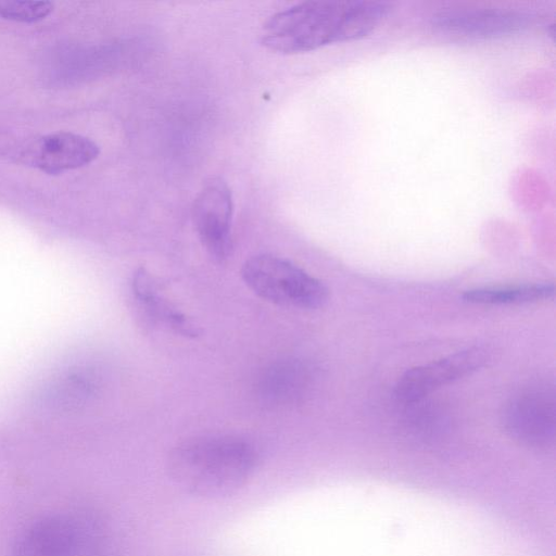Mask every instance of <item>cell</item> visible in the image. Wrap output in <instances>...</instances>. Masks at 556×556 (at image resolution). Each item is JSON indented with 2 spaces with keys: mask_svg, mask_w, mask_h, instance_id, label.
Returning a JSON list of instances; mask_svg holds the SVG:
<instances>
[{
  "mask_svg": "<svg viewBox=\"0 0 556 556\" xmlns=\"http://www.w3.org/2000/svg\"><path fill=\"white\" fill-rule=\"evenodd\" d=\"M383 1H305L271 15L262 43L279 53H301L363 38L386 18Z\"/></svg>",
  "mask_w": 556,
  "mask_h": 556,
  "instance_id": "6da1fadb",
  "label": "cell"
},
{
  "mask_svg": "<svg viewBox=\"0 0 556 556\" xmlns=\"http://www.w3.org/2000/svg\"><path fill=\"white\" fill-rule=\"evenodd\" d=\"M254 446L232 435L188 439L173 448L167 460L170 479L187 494L220 498L241 489L254 473Z\"/></svg>",
  "mask_w": 556,
  "mask_h": 556,
  "instance_id": "7a4b0ae2",
  "label": "cell"
},
{
  "mask_svg": "<svg viewBox=\"0 0 556 556\" xmlns=\"http://www.w3.org/2000/svg\"><path fill=\"white\" fill-rule=\"evenodd\" d=\"M247 286L260 298L285 307L313 309L323 306L329 290L323 281L283 257L258 254L241 269Z\"/></svg>",
  "mask_w": 556,
  "mask_h": 556,
  "instance_id": "3957f363",
  "label": "cell"
},
{
  "mask_svg": "<svg viewBox=\"0 0 556 556\" xmlns=\"http://www.w3.org/2000/svg\"><path fill=\"white\" fill-rule=\"evenodd\" d=\"M103 547V527L94 517L51 515L16 536L12 556H101Z\"/></svg>",
  "mask_w": 556,
  "mask_h": 556,
  "instance_id": "277c9868",
  "label": "cell"
},
{
  "mask_svg": "<svg viewBox=\"0 0 556 556\" xmlns=\"http://www.w3.org/2000/svg\"><path fill=\"white\" fill-rule=\"evenodd\" d=\"M506 431L531 447H546L555 438V395L553 388L532 386L507 403L503 413Z\"/></svg>",
  "mask_w": 556,
  "mask_h": 556,
  "instance_id": "5b68a950",
  "label": "cell"
},
{
  "mask_svg": "<svg viewBox=\"0 0 556 556\" xmlns=\"http://www.w3.org/2000/svg\"><path fill=\"white\" fill-rule=\"evenodd\" d=\"M231 190L220 178H212L200 190L192 206V219L205 250L217 261L231 252Z\"/></svg>",
  "mask_w": 556,
  "mask_h": 556,
  "instance_id": "8992f818",
  "label": "cell"
},
{
  "mask_svg": "<svg viewBox=\"0 0 556 556\" xmlns=\"http://www.w3.org/2000/svg\"><path fill=\"white\" fill-rule=\"evenodd\" d=\"M534 17L501 9H451L433 15L432 26L442 33L470 39L497 38L528 28Z\"/></svg>",
  "mask_w": 556,
  "mask_h": 556,
  "instance_id": "52a82bcc",
  "label": "cell"
},
{
  "mask_svg": "<svg viewBox=\"0 0 556 556\" xmlns=\"http://www.w3.org/2000/svg\"><path fill=\"white\" fill-rule=\"evenodd\" d=\"M486 361V351L476 346L414 367L400 378L395 394L405 403L419 401L435 389L476 371Z\"/></svg>",
  "mask_w": 556,
  "mask_h": 556,
  "instance_id": "ba28073f",
  "label": "cell"
},
{
  "mask_svg": "<svg viewBox=\"0 0 556 556\" xmlns=\"http://www.w3.org/2000/svg\"><path fill=\"white\" fill-rule=\"evenodd\" d=\"M99 153V146L91 139L70 131H56L29 142L21 157L31 167L58 175L91 163Z\"/></svg>",
  "mask_w": 556,
  "mask_h": 556,
  "instance_id": "9c48e42d",
  "label": "cell"
},
{
  "mask_svg": "<svg viewBox=\"0 0 556 556\" xmlns=\"http://www.w3.org/2000/svg\"><path fill=\"white\" fill-rule=\"evenodd\" d=\"M312 377V370L305 363L298 359L280 361L263 370L256 392L266 404H292L306 393Z\"/></svg>",
  "mask_w": 556,
  "mask_h": 556,
  "instance_id": "30bf717a",
  "label": "cell"
},
{
  "mask_svg": "<svg viewBox=\"0 0 556 556\" xmlns=\"http://www.w3.org/2000/svg\"><path fill=\"white\" fill-rule=\"evenodd\" d=\"M132 291L140 307L151 319L185 337L194 338L199 334V328L159 293L155 280L144 268H139L134 275Z\"/></svg>",
  "mask_w": 556,
  "mask_h": 556,
  "instance_id": "8fae6325",
  "label": "cell"
},
{
  "mask_svg": "<svg viewBox=\"0 0 556 556\" xmlns=\"http://www.w3.org/2000/svg\"><path fill=\"white\" fill-rule=\"evenodd\" d=\"M553 283H532L514 287L477 288L467 290L463 300L473 304H522L549 299L554 295Z\"/></svg>",
  "mask_w": 556,
  "mask_h": 556,
  "instance_id": "7c38bea8",
  "label": "cell"
},
{
  "mask_svg": "<svg viewBox=\"0 0 556 556\" xmlns=\"http://www.w3.org/2000/svg\"><path fill=\"white\" fill-rule=\"evenodd\" d=\"M53 10L50 1L0 0V17L21 23L43 20Z\"/></svg>",
  "mask_w": 556,
  "mask_h": 556,
  "instance_id": "4fadbf2b",
  "label": "cell"
}]
</instances>
